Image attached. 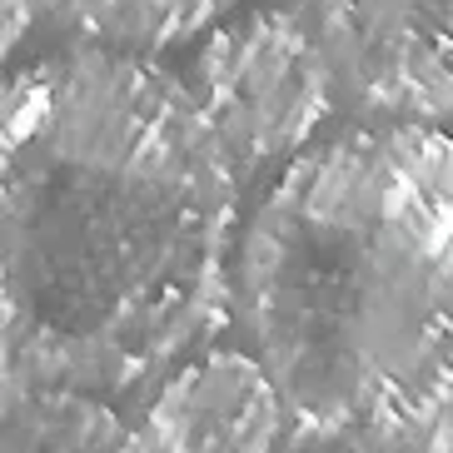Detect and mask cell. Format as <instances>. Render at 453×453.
<instances>
[{
    "label": "cell",
    "instance_id": "8992f818",
    "mask_svg": "<svg viewBox=\"0 0 453 453\" xmlns=\"http://www.w3.org/2000/svg\"><path fill=\"white\" fill-rule=\"evenodd\" d=\"M234 5L240 0H41V15L75 41L155 55L219 26Z\"/></svg>",
    "mask_w": 453,
    "mask_h": 453
},
{
    "label": "cell",
    "instance_id": "6da1fadb",
    "mask_svg": "<svg viewBox=\"0 0 453 453\" xmlns=\"http://www.w3.org/2000/svg\"><path fill=\"white\" fill-rule=\"evenodd\" d=\"M240 174L200 100L140 50L81 41L5 85V388L130 394L234 309Z\"/></svg>",
    "mask_w": 453,
    "mask_h": 453
},
{
    "label": "cell",
    "instance_id": "277c9868",
    "mask_svg": "<svg viewBox=\"0 0 453 453\" xmlns=\"http://www.w3.org/2000/svg\"><path fill=\"white\" fill-rule=\"evenodd\" d=\"M369 120L453 125V0H299Z\"/></svg>",
    "mask_w": 453,
    "mask_h": 453
},
{
    "label": "cell",
    "instance_id": "7a4b0ae2",
    "mask_svg": "<svg viewBox=\"0 0 453 453\" xmlns=\"http://www.w3.org/2000/svg\"><path fill=\"white\" fill-rule=\"evenodd\" d=\"M234 319L289 443L453 453V140L379 120L299 150L240 234Z\"/></svg>",
    "mask_w": 453,
    "mask_h": 453
},
{
    "label": "cell",
    "instance_id": "52a82bcc",
    "mask_svg": "<svg viewBox=\"0 0 453 453\" xmlns=\"http://www.w3.org/2000/svg\"><path fill=\"white\" fill-rule=\"evenodd\" d=\"M0 453H145L95 394L75 388H5Z\"/></svg>",
    "mask_w": 453,
    "mask_h": 453
},
{
    "label": "cell",
    "instance_id": "5b68a950",
    "mask_svg": "<svg viewBox=\"0 0 453 453\" xmlns=\"http://www.w3.org/2000/svg\"><path fill=\"white\" fill-rule=\"evenodd\" d=\"M145 453H274L289 439L280 384L254 354H200L155 388L134 424Z\"/></svg>",
    "mask_w": 453,
    "mask_h": 453
},
{
    "label": "cell",
    "instance_id": "ba28073f",
    "mask_svg": "<svg viewBox=\"0 0 453 453\" xmlns=\"http://www.w3.org/2000/svg\"><path fill=\"white\" fill-rule=\"evenodd\" d=\"M35 15H41V0H5V50L20 45V35L35 26Z\"/></svg>",
    "mask_w": 453,
    "mask_h": 453
},
{
    "label": "cell",
    "instance_id": "3957f363",
    "mask_svg": "<svg viewBox=\"0 0 453 453\" xmlns=\"http://www.w3.org/2000/svg\"><path fill=\"white\" fill-rule=\"evenodd\" d=\"M185 85L240 180L294 160L344 100L329 50L299 5L219 26L195 50Z\"/></svg>",
    "mask_w": 453,
    "mask_h": 453
}]
</instances>
